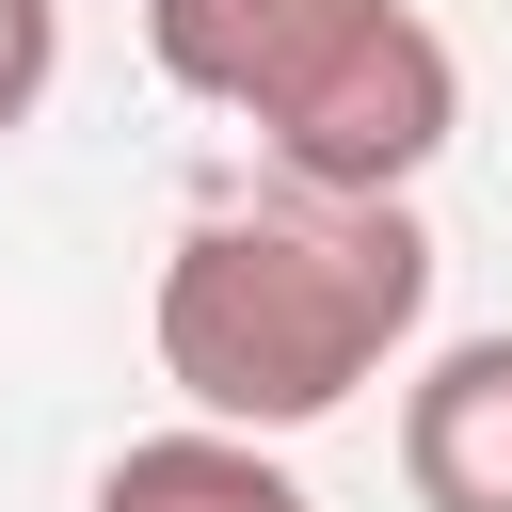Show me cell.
I'll return each instance as SVG.
<instances>
[{"label":"cell","instance_id":"cell-6","mask_svg":"<svg viewBox=\"0 0 512 512\" xmlns=\"http://www.w3.org/2000/svg\"><path fill=\"white\" fill-rule=\"evenodd\" d=\"M48 80H64V0H0V144L48 112Z\"/></svg>","mask_w":512,"mask_h":512},{"label":"cell","instance_id":"cell-5","mask_svg":"<svg viewBox=\"0 0 512 512\" xmlns=\"http://www.w3.org/2000/svg\"><path fill=\"white\" fill-rule=\"evenodd\" d=\"M96 512H304V480L272 464V432L176 416V432H144V448L96 464Z\"/></svg>","mask_w":512,"mask_h":512},{"label":"cell","instance_id":"cell-3","mask_svg":"<svg viewBox=\"0 0 512 512\" xmlns=\"http://www.w3.org/2000/svg\"><path fill=\"white\" fill-rule=\"evenodd\" d=\"M400 480H416V512H512V320L448 336L400 384Z\"/></svg>","mask_w":512,"mask_h":512},{"label":"cell","instance_id":"cell-4","mask_svg":"<svg viewBox=\"0 0 512 512\" xmlns=\"http://www.w3.org/2000/svg\"><path fill=\"white\" fill-rule=\"evenodd\" d=\"M352 16H368V0H144V48H160V80H176V96L256 112V96H288Z\"/></svg>","mask_w":512,"mask_h":512},{"label":"cell","instance_id":"cell-2","mask_svg":"<svg viewBox=\"0 0 512 512\" xmlns=\"http://www.w3.org/2000/svg\"><path fill=\"white\" fill-rule=\"evenodd\" d=\"M240 128L272 144L288 192H416V176L448 160V128H464V64H448V32H432L416 0H368V16H352L288 96H256Z\"/></svg>","mask_w":512,"mask_h":512},{"label":"cell","instance_id":"cell-1","mask_svg":"<svg viewBox=\"0 0 512 512\" xmlns=\"http://www.w3.org/2000/svg\"><path fill=\"white\" fill-rule=\"evenodd\" d=\"M432 320V224L400 192H272V208H208L160 256V384L224 432H320L336 400H368Z\"/></svg>","mask_w":512,"mask_h":512}]
</instances>
